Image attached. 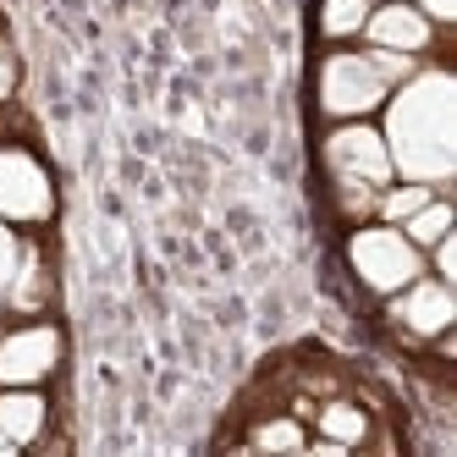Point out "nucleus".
Returning a JSON list of instances; mask_svg holds the SVG:
<instances>
[{"label":"nucleus","instance_id":"nucleus-13","mask_svg":"<svg viewBox=\"0 0 457 457\" xmlns=\"http://www.w3.org/2000/svg\"><path fill=\"white\" fill-rule=\"evenodd\" d=\"M17 78H22V67H17V50L6 45V34H0V100H12V94H17Z\"/></svg>","mask_w":457,"mask_h":457},{"label":"nucleus","instance_id":"nucleus-7","mask_svg":"<svg viewBox=\"0 0 457 457\" xmlns=\"http://www.w3.org/2000/svg\"><path fill=\"white\" fill-rule=\"evenodd\" d=\"M441 39V28L424 17L413 0H386V6H370L364 17V34H358V45H370V50H391V55H413L424 61L436 50Z\"/></svg>","mask_w":457,"mask_h":457},{"label":"nucleus","instance_id":"nucleus-10","mask_svg":"<svg viewBox=\"0 0 457 457\" xmlns=\"http://www.w3.org/2000/svg\"><path fill=\"white\" fill-rule=\"evenodd\" d=\"M364 17H370V0H320L314 6V28L325 45H358Z\"/></svg>","mask_w":457,"mask_h":457},{"label":"nucleus","instance_id":"nucleus-14","mask_svg":"<svg viewBox=\"0 0 457 457\" xmlns=\"http://www.w3.org/2000/svg\"><path fill=\"white\" fill-rule=\"evenodd\" d=\"M413 6H419L424 17H430V22L441 28V34H446V28L457 22V0H413Z\"/></svg>","mask_w":457,"mask_h":457},{"label":"nucleus","instance_id":"nucleus-8","mask_svg":"<svg viewBox=\"0 0 457 457\" xmlns=\"http://www.w3.org/2000/svg\"><path fill=\"white\" fill-rule=\"evenodd\" d=\"M375 436V413L353 397H325L320 408H309V446L303 452H320V457H342V452H358L370 446Z\"/></svg>","mask_w":457,"mask_h":457},{"label":"nucleus","instance_id":"nucleus-15","mask_svg":"<svg viewBox=\"0 0 457 457\" xmlns=\"http://www.w3.org/2000/svg\"><path fill=\"white\" fill-rule=\"evenodd\" d=\"M12 452H17V446H12V441H6V436H0V457H12Z\"/></svg>","mask_w":457,"mask_h":457},{"label":"nucleus","instance_id":"nucleus-6","mask_svg":"<svg viewBox=\"0 0 457 457\" xmlns=\"http://www.w3.org/2000/svg\"><path fill=\"white\" fill-rule=\"evenodd\" d=\"M67 358V337L55 320H22L0 331V386H50Z\"/></svg>","mask_w":457,"mask_h":457},{"label":"nucleus","instance_id":"nucleus-2","mask_svg":"<svg viewBox=\"0 0 457 457\" xmlns=\"http://www.w3.org/2000/svg\"><path fill=\"white\" fill-rule=\"evenodd\" d=\"M413 67H419L413 55H391V50H370V45H331L320 55V67H314V111L325 121L380 116L386 94L397 88Z\"/></svg>","mask_w":457,"mask_h":457},{"label":"nucleus","instance_id":"nucleus-11","mask_svg":"<svg viewBox=\"0 0 457 457\" xmlns=\"http://www.w3.org/2000/svg\"><path fill=\"white\" fill-rule=\"evenodd\" d=\"M457 226V210H452V199H446V187L441 193H430V199H424L408 220H403V237L413 243V248H436L446 232Z\"/></svg>","mask_w":457,"mask_h":457},{"label":"nucleus","instance_id":"nucleus-1","mask_svg":"<svg viewBox=\"0 0 457 457\" xmlns=\"http://www.w3.org/2000/svg\"><path fill=\"white\" fill-rule=\"evenodd\" d=\"M380 133L391 149V171L403 182L446 187L457 177V83L441 61H419L386 94Z\"/></svg>","mask_w":457,"mask_h":457},{"label":"nucleus","instance_id":"nucleus-16","mask_svg":"<svg viewBox=\"0 0 457 457\" xmlns=\"http://www.w3.org/2000/svg\"><path fill=\"white\" fill-rule=\"evenodd\" d=\"M370 6H386V0H370Z\"/></svg>","mask_w":457,"mask_h":457},{"label":"nucleus","instance_id":"nucleus-3","mask_svg":"<svg viewBox=\"0 0 457 457\" xmlns=\"http://www.w3.org/2000/svg\"><path fill=\"white\" fill-rule=\"evenodd\" d=\"M342 259H347L353 281L364 287L370 298H391L397 287H408L413 276H424V248H413L403 237V226H391V220H358V226H347Z\"/></svg>","mask_w":457,"mask_h":457},{"label":"nucleus","instance_id":"nucleus-9","mask_svg":"<svg viewBox=\"0 0 457 457\" xmlns=\"http://www.w3.org/2000/svg\"><path fill=\"white\" fill-rule=\"evenodd\" d=\"M45 430H50L45 386H0V436L22 452V446H39Z\"/></svg>","mask_w":457,"mask_h":457},{"label":"nucleus","instance_id":"nucleus-4","mask_svg":"<svg viewBox=\"0 0 457 457\" xmlns=\"http://www.w3.org/2000/svg\"><path fill=\"white\" fill-rule=\"evenodd\" d=\"M320 166H325V182H331V187H375L380 193L386 182H397L386 133H380L375 116H364V121H331V127H325Z\"/></svg>","mask_w":457,"mask_h":457},{"label":"nucleus","instance_id":"nucleus-12","mask_svg":"<svg viewBox=\"0 0 457 457\" xmlns=\"http://www.w3.org/2000/svg\"><path fill=\"white\" fill-rule=\"evenodd\" d=\"M309 446V424L298 413H265L248 430V452H303Z\"/></svg>","mask_w":457,"mask_h":457},{"label":"nucleus","instance_id":"nucleus-5","mask_svg":"<svg viewBox=\"0 0 457 457\" xmlns=\"http://www.w3.org/2000/svg\"><path fill=\"white\" fill-rule=\"evenodd\" d=\"M386 303V320H391V331H397L403 342H413V347H430V342H441L452 325H457V292H452V281H441V276H413L408 287H397L391 298H380Z\"/></svg>","mask_w":457,"mask_h":457}]
</instances>
